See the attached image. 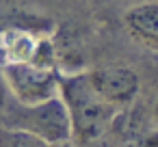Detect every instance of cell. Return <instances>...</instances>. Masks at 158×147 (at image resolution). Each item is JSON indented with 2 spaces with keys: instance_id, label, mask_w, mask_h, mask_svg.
I'll return each mask as SVG.
<instances>
[{
  "instance_id": "obj_1",
  "label": "cell",
  "mask_w": 158,
  "mask_h": 147,
  "mask_svg": "<svg viewBox=\"0 0 158 147\" xmlns=\"http://www.w3.org/2000/svg\"><path fill=\"white\" fill-rule=\"evenodd\" d=\"M59 97L63 100L69 115L72 141L80 147H89L91 143L102 138L121 110L104 102L91 89L85 71H59Z\"/></svg>"
},
{
  "instance_id": "obj_2",
  "label": "cell",
  "mask_w": 158,
  "mask_h": 147,
  "mask_svg": "<svg viewBox=\"0 0 158 147\" xmlns=\"http://www.w3.org/2000/svg\"><path fill=\"white\" fill-rule=\"evenodd\" d=\"M0 125L26 130L44 138L48 145L72 138L69 115L59 95L37 104H20L18 100L9 97L5 110L0 112Z\"/></svg>"
},
{
  "instance_id": "obj_3",
  "label": "cell",
  "mask_w": 158,
  "mask_h": 147,
  "mask_svg": "<svg viewBox=\"0 0 158 147\" xmlns=\"http://www.w3.org/2000/svg\"><path fill=\"white\" fill-rule=\"evenodd\" d=\"M59 71L37 67L33 63H7L2 67V76L7 89L13 100L20 104H37L48 97L59 95Z\"/></svg>"
},
{
  "instance_id": "obj_4",
  "label": "cell",
  "mask_w": 158,
  "mask_h": 147,
  "mask_svg": "<svg viewBox=\"0 0 158 147\" xmlns=\"http://www.w3.org/2000/svg\"><path fill=\"white\" fill-rule=\"evenodd\" d=\"M87 74V80L91 89L115 108L132 106L141 91V78L134 69L126 65H104L93 67Z\"/></svg>"
},
{
  "instance_id": "obj_5",
  "label": "cell",
  "mask_w": 158,
  "mask_h": 147,
  "mask_svg": "<svg viewBox=\"0 0 158 147\" xmlns=\"http://www.w3.org/2000/svg\"><path fill=\"white\" fill-rule=\"evenodd\" d=\"M123 28L139 46L158 52V0L132 5L123 13Z\"/></svg>"
},
{
  "instance_id": "obj_6",
  "label": "cell",
  "mask_w": 158,
  "mask_h": 147,
  "mask_svg": "<svg viewBox=\"0 0 158 147\" xmlns=\"http://www.w3.org/2000/svg\"><path fill=\"white\" fill-rule=\"evenodd\" d=\"M0 147H48V143L26 130L0 125Z\"/></svg>"
},
{
  "instance_id": "obj_7",
  "label": "cell",
  "mask_w": 158,
  "mask_h": 147,
  "mask_svg": "<svg viewBox=\"0 0 158 147\" xmlns=\"http://www.w3.org/2000/svg\"><path fill=\"white\" fill-rule=\"evenodd\" d=\"M9 97H11V93H9V89H7V82H5V76H2V69H0V112L5 110Z\"/></svg>"
},
{
  "instance_id": "obj_8",
  "label": "cell",
  "mask_w": 158,
  "mask_h": 147,
  "mask_svg": "<svg viewBox=\"0 0 158 147\" xmlns=\"http://www.w3.org/2000/svg\"><path fill=\"white\" fill-rule=\"evenodd\" d=\"M48 147H80L78 143H74L72 138L69 141H61V143H52V145H48Z\"/></svg>"
},
{
  "instance_id": "obj_9",
  "label": "cell",
  "mask_w": 158,
  "mask_h": 147,
  "mask_svg": "<svg viewBox=\"0 0 158 147\" xmlns=\"http://www.w3.org/2000/svg\"><path fill=\"white\" fill-rule=\"evenodd\" d=\"M152 123H154V128H158V100L152 106Z\"/></svg>"
}]
</instances>
